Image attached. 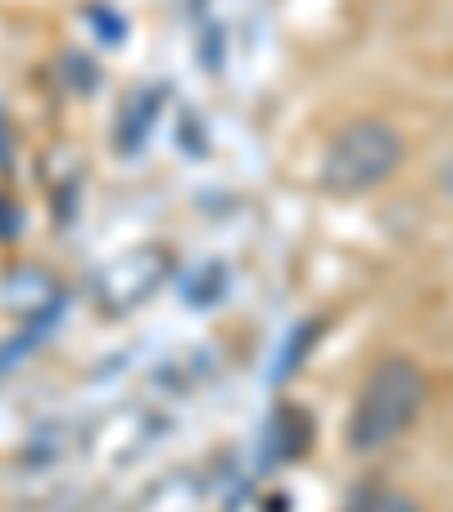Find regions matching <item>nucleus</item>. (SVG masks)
Listing matches in <instances>:
<instances>
[{
	"mask_svg": "<svg viewBox=\"0 0 453 512\" xmlns=\"http://www.w3.org/2000/svg\"><path fill=\"white\" fill-rule=\"evenodd\" d=\"M426 372L417 368L413 358L404 354H390L381 358L367 381L358 386L354 408H349V422H345V445L349 454H381L399 440V435L413 431V422L422 417L426 408Z\"/></svg>",
	"mask_w": 453,
	"mask_h": 512,
	"instance_id": "nucleus-1",
	"label": "nucleus"
},
{
	"mask_svg": "<svg viewBox=\"0 0 453 512\" xmlns=\"http://www.w3.org/2000/svg\"><path fill=\"white\" fill-rule=\"evenodd\" d=\"M404 164V136L386 118H349L322 150L318 186L336 200H358L390 182Z\"/></svg>",
	"mask_w": 453,
	"mask_h": 512,
	"instance_id": "nucleus-2",
	"label": "nucleus"
},
{
	"mask_svg": "<svg viewBox=\"0 0 453 512\" xmlns=\"http://www.w3.org/2000/svg\"><path fill=\"white\" fill-rule=\"evenodd\" d=\"M363 512H422L417 508L413 494H399V490H376L372 499L363 503Z\"/></svg>",
	"mask_w": 453,
	"mask_h": 512,
	"instance_id": "nucleus-3",
	"label": "nucleus"
},
{
	"mask_svg": "<svg viewBox=\"0 0 453 512\" xmlns=\"http://www.w3.org/2000/svg\"><path fill=\"white\" fill-rule=\"evenodd\" d=\"M440 191H444V200L453 204V155H449V164L440 168Z\"/></svg>",
	"mask_w": 453,
	"mask_h": 512,
	"instance_id": "nucleus-4",
	"label": "nucleus"
}]
</instances>
